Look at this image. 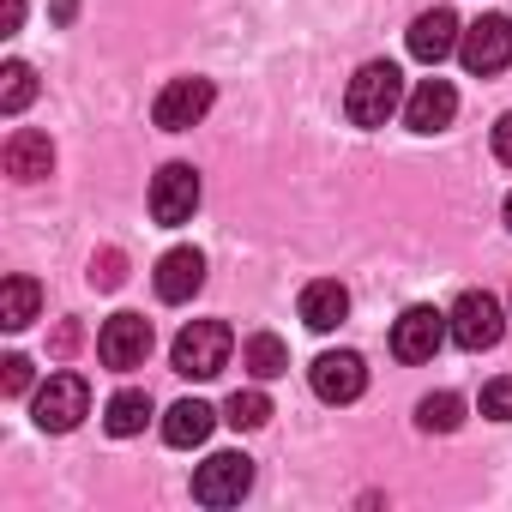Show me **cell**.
I'll return each mask as SVG.
<instances>
[{
    "mask_svg": "<svg viewBox=\"0 0 512 512\" xmlns=\"http://www.w3.org/2000/svg\"><path fill=\"white\" fill-rule=\"evenodd\" d=\"M404 73L392 67V61H368L356 79H350V91H344V115L356 121V127H386L398 109H404Z\"/></svg>",
    "mask_w": 512,
    "mask_h": 512,
    "instance_id": "obj_1",
    "label": "cell"
},
{
    "mask_svg": "<svg viewBox=\"0 0 512 512\" xmlns=\"http://www.w3.org/2000/svg\"><path fill=\"white\" fill-rule=\"evenodd\" d=\"M229 350H235V332H229L223 320H193V326H181L169 362H175V374H187V380H217V374L229 368Z\"/></svg>",
    "mask_w": 512,
    "mask_h": 512,
    "instance_id": "obj_2",
    "label": "cell"
},
{
    "mask_svg": "<svg viewBox=\"0 0 512 512\" xmlns=\"http://www.w3.org/2000/svg\"><path fill=\"white\" fill-rule=\"evenodd\" d=\"M31 416L43 434H73L85 416H91V386L85 374H49V386L31 398Z\"/></svg>",
    "mask_w": 512,
    "mask_h": 512,
    "instance_id": "obj_3",
    "label": "cell"
},
{
    "mask_svg": "<svg viewBox=\"0 0 512 512\" xmlns=\"http://www.w3.org/2000/svg\"><path fill=\"white\" fill-rule=\"evenodd\" d=\"M446 320H452V344L458 350H494L500 332H506V314H500V302L488 290H464Z\"/></svg>",
    "mask_w": 512,
    "mask_h": 512,
    "instance_id": "obj_4",
    "label": "cell"
},
{
    "mask_svg": "<svg viewBox=\"0 0 512 512\" xmlns=\"http://www.w3.org/2000/svg\"><path fill=\"white\" fill-rule=\"evenodd\" d=\"M211 103H217V85H211V79H169V85L157 91V103H151V121H157L163 133H187V127L205 121Z\"/></svg>",
    "mask_w": 512,
    "mask_h": 512,
    "instance_id": "obj_5",
    "label": "cell"
},
{
    "mask_svg": "<svg viewBox=\"0 0 512 512\" xmlns=\"http://www.w3.org/2000/svg\"><path fill=\"white\" fill-rule=\"evenodd\" d=\"M253 488V458L247 452H217L193 470V500L199 506H235Z\"/></svg>",
    "mask_w": 512,
    "mask_h": 512,
    "instance_id": "obj_6",
    "label": "cell"
},
{
    "mask_svg": "<svg viewBox=\"0 0 512 512\" xmlns=\"http://www.w3.org/2000/svg\"><path fill=\"white\" fill-rule=\"evenodd\" d=\"M193 211H199V169H193V163H163L157 181H151V217H157L163 229H175V223H187Z\"/></svg>",
    "mask_w": 512,
    "mask_h": 512,
    "instance_id": "obj_7",
    "label": "cell"
},
{
    "mask_svg": "<svg viewBox=\"0 0 512 512\" xmlns=\"http://www.w3.org/2000/svg\"><path fill=\"white\" fill-rule=\"evenodd\" d=\"M452 338V320L440 308H404L392 326V356L398 362H434V350Z\"/></svg>",
    "mask_w": 512,
    "mask_h": 512,
    "instance_id": "obj_8",
    "label": "cell"
},
{
    "mask_svg": "<svg viewBox=\"0 0 512 512\" xmlns=\"http://www.w3.org/2000/svg\"><path fill=\"white\" fill-rule=\"evenodd\" d=\"M458 61L476 73V79H488V73H500L506 61H512V19H500V13H488V19H476L464 37H458Z\"/></svg>",
    "mask_w": 512,
    "mask_h": 512,
    "instance_id": "obj_9",
    "label": "cell"
},
{
    "mask_svg": "<svg viewBox=\"0 0 512 512\" xmlns=\"http://www.w3.org/2000/svg\"><path fill=\"white\" fill-rule=\"evenodd\" d=\"M97 356H103V368H145V356H151V320L145 314H115V320H103V332H97Z\"/></svg>",
    "mask_w": 512,
    "mask_h": 512,
    "instance_id": "obj_10",
    "label": "cell"
},
{
    "mask_svg": "<svg viewBox=\"0 0 512 512\" xmlns=\"http://www.w3.org/2000/svg\"><path fill=\"white\" fill-rule=\"evenodd\" d=\"M308 380H314V392H320L326 404H350V398L368 392V362H362L356 350H326V356H314Z\"/></svg>",
    "mask_w": 512,
    "mask_h": 512,
    "instance_id": "obj_11",
    "label": "cell"
},
{
    "mask_svg": "<svg viewBox=\"0 0 512 512\" xmlns=\"http://www.w3.org/2000/svg\"><path fill=\"white\" fill-rule=\"evenodd\" d=\"M452 115H458V91L446 79H422L404 97V127L410 133H440V127H452Z\"/></svg>",
    "mask_w": 512,
    "mask_h": 512,
    "instance_id": "obj_12",
    "label": "cell"
},
{
    "mask_svg": "<svg viewBox=\"0 0 512 512\" xmlns=\"http://www.w3.org/2000/svg\"><path fill=\"white\" fill-rule=\"evenodd\" d=\"M458 37H464V31H458V13H452V7H428V13L410 25V55H416L422 67H440V61L458 49Z\"/></svg>",
    "mask_w": 512,
    "mask_h": 512,
    "instance_id": "obj_13",
    "label": "cell"
},
{
    "mask_svg": "<svg viewBox=\"0 0 512 512\" xmlns=\"http://www.w3.org/2000/svg\"><path fill=\"white\" fill-rule=\"evenodd\" d=\"M205 284V253L199 247H169L157 260V296L163 302H187Z\"/></svg>",
    "mask_w": 512,
    "mask_h": 512,
    "instance_id": "obj_14",
    "label": "cell"
},
{
    "mask_svg": "<svg viewBox=\"0 0 512 512\" xmlns=\"http://www.w3.org/2000/svg\"><path fill=\"white\" fill-rule=\"evenodd\" d=\"M0 157H7V175H13V181H43V175L55 169V145H49V133H37V127H19Z\"/></svg>",
    "mask_w": 512,
    "mask_h": 512,
    "instance_id": "obj_15",
    "label": "cell"
},
{
    "mask_svg": "<svg viewBox=\"0 0 512 512\" xmlns=\"http://www.w3.org/2000/svg\"><path fill=\"white\" fill-rule=\"evenodd\" d=\"M344 320H350V290H344V284L320 278V284L302 290V326H308V332H338Z\"/></svg>",
    "mask_w": 512,
    "mask_h": 512,
    "instance_id": "obj_16",
    "label": "cell"
},
{
    "mask_svg": "<svg viewBox=\"0 0 512 512\" xmlns=\"http://www.w3.org/2000/svg\"><path fill=\"white\" fill-rule=\"evenodd\" d=\"M211 428H217V410L199 404V398H181V404H169V416H163V440L181 446V452H187V446H205Z\"/></svg>",
    "mask_w": 512,
    "mask_h": 512,
    "instance_id": "obj_17",
    "label": "cell"
},
{
    "mask_svg": "<svg viewBox=\"0 0 512 512\" xmlns=\"http://www.w3.org/2000/svg\"><path fill=\"white\" fill-rule=\"evenodd\" d=\"M37 308H43L37 278H7V284H0V326H7V332H25L37 320Z\"/></svg>",
    "mask_w": 512,
    "mask_h": 512,
    "instance_id": "obj_18",
    "label": "cell"
},
{
    "mask_svg": "<svg viewBox=\"0 0 512 512\" xmlns=\"http://www.w3.org/2000/svg\"><path fill=\"white\" fill-rule=\"evenodd\" d=\"M241 362H247L253 380H278V374H290V350H284V338H272V332H253L247 350H241Z\"/></svg>",
    "mask_w": 512,
    "mask_h": 512,
    "instance_id": "obj_19",
    "label": "cell"
},
{
    "mask_svg": "<svg viewBox=\"0 0 512 512\" xmlns=\"http://www.w3.org/2000/svg\"><path fill=\"white\" fill-rule=\"evenodd\" d=\"M145 422H151V398H145V392H115V398H109V410H103V428H109L115 440L139 434Z\"/></svg>",
    "mask_w": 512,
    "mask_h": 512,
    "instance_id": "obj_20",
    "label": "cell"
},
{
    "mask_svg": "<svg viewBox=\"0 0 512 512\" xmlns=\"http://www.w3.org/2000/svg\"><path fill=\"white\" fill-rule=\"evenodd\" d=\"M464 422V398L458 392H428L422 404H416V428L422 434H452Z\"/></svg>",
    "mask_w": 512,
    "mask_h": 512,
    "instance_id": "obj_21",
    "label": "cell"
},
{
    "mask_svg": "<svg viewBox=\"0 0 512 512\" xmlns=\"http://www.w3.org/2000/svg\"><path fill=\"white\" fill-rule=\"evenodd\" d=\"M31 97H37V73L25 61H7L0 67V115H19Z\"/></svg>",
    "mask_w": 512,
    "mask_h": 512,
    "instance_id": "obj_22",
    "label": "cell"
},
{
    "mask_svg": "<svg viewBox=\"0 0 512 512\" xmlns=\"http://www.w3.org/2000/svg\"><path fill=\"white\" fill-rule=\"evenodd\" d=\"M223 422H229V428H266V422H272V398H266V392H235V398L223 404Z\"/></svg>",
    "mask_w": 512,
    "mask_h": 512,
    "instance_id": "obj_23",
    "label": "cell"
},
{
    "mask_svg": "<svg viewBox=\"0 0 512 512\" xmlns=\"http://www.w3.org/2000/svg\"><path fill=\"white\" fill-rule=\"evenodd\" d=\"M482 416L488 422H512V374H500V380L482 386Z\"/></svg>",
    "mask_w": 512,
    "mask_h": 512,
    "instance_id": "obj_24",
    "label": "cell"
},
{
    "mask_svg": "<svg viewBox=\"0 0 512 512\" xmlns=\"http://www.w3.org/2000/svg\"><path fill=\"white\" fill-rule=\"evenodd\" d=\"M0 392H7V398H25V392H31V362H25V356H7V362H0Z\"/></svg>",
    "mask_w": 512,
    "mask_h": 512,
    "instance_id": "obj_25",
    "label": "cell"
},
{
    "mask_svg": "<svg viewBox=\"0 0 512 512\" xmlns=\"http://www.w3.org/2000/svg\"><path fill=\"white\" fill-rule=\"evenodd\" d=\"M494 157L512 169V109H506V115H500V127H494Z\"/></svg>",
    "mask_w": 512,
    "mask_h": 512,
    "instance_id": "obj_26",
    "label": "cell"
},
{
    "mask_svg": "<svg viewBox=\"0 0 512 512\" xmlns=\"http://www.w3.org/2000/svg\"><path fill=\"white\" fill-rule=\"evenodd\" d=\"M25 25V0H0V37H13Z\"/></svg>",
    "mask_w": 512,
    "mask_h": 512,
    "instance_id": "obj_27",
    "label": "cell"
},
{
    "mask_svg": "<svg viewBox=\"0 0 512 512\" xmlns=\"http://www.w3.org/2000/svg\"><path fill=\"white\" fill-rule=\"evenodd\" d=\"M91 284H103V290H115V284H121V253H103V266L91 272Z\"/></svg>",
    "mask_w": 512,
    "mask_h": 512,
    "instance_id": "obj_28",
    "label": "cell"
},
{
    "mask_svg": "<svg viewBox=\"0 0 512 512\" xmlns=\"http://www.w3.org/2000/svg\"><path fill=\"white\" fill-rule=\"evenodd\" d=\"M506 229H512V193H506Z\"/></svg>",
    "mask_w": 512,
    "mask_h": 512,
    "instance_id": "obj_29",
    "label": "cell"
}]
</instances>
